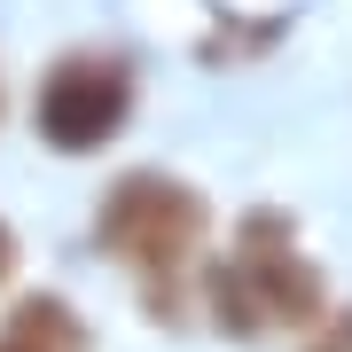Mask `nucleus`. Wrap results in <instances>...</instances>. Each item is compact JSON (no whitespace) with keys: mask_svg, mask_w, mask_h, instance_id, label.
<instances>
[{"mask_svg":"<svg viewBox=\"0 0 352 352\" xmlns=\"http://www.w3.org/2000/svg\"><path fill=\"white\" fill-rule=\"evenodd\" d=\"M126 110H133V71L118 55H63L39 87V133H47V149H71V157L102 149L126 126Z\"/></svg>","mask_w":352,"mask_h":352,"instance_id":"7ed1b4c3","label":"nucleus"},{"mask_svg":"<svg viewBox=\"0 0 352 352\" xmlns=\"http://www.w3.org/2000/svg\"><path fill=\"white\" fill-rule=\"evenodd\" d=\"M204 196L188 188V180L173 173H126L110 180V196H102V251L126 258L141 282H149V305L157 321H180V289H188L196 274V251H204Z\"/></svg>","mask_w":352,"mask_h":352,"instance_id":"f257e3e1","label":"nucleus"},{"mask_svg":"<svg viewBox=\"0 0 352 352\" xmlns=\"http://www.w3.org/2000/svg\"><path fill=\"white\" fill-rule=\"evenodd\" d=\"M212 314L227 337H258V329H321L329 321V289L314 274V258L298 251L282 212H251L235 227V258L204 266Z\"/></svg>","mask_w":352,"mask_h":352,"instance_id":"f03ea898","label":"nucleus"},{"mask_svg":"<svg viewBox=\"0 0 352 352\" xmlns=\"http://www.w3.org/2000/svg\"><path fill=\"white\" fill-rule=\"evenodd\" d=\"M0 352H32V344H16V337H8V329H0Z\"/></svg>","mask_w":352,"mask_h":352,"instance_id":"0eeeda50","label":"nucleus"},{"mask_svg":"<svg viewBox=\"0 0 352 352\" xmlns=\"http://www.w3.org/2000/svg\"><path fill=\"white\" fill-rule=\"evenodd\" d=\"M8 337H16V344H32V352H87V344H94V337H87V321H78L63 298H39V289L8 305Z\"/></svg>","mask_w":352,"mask_h":352,"instance_id":"20e7f679","label":"nucleus"},{"mask_svg":"<svg viewBox=\"0 0 352 352\" xmlns=\"http://www.w3.org/2000/svg\"><path fill=\"white\" fill-rule=\"evenodd\" d=\"M16 274V235H8V219H0V282Z\"/></svg>","mask_w":352,"mask_h":352,"instance_id":"423d86ee","label":"nucleus"},{"mask_svg":"<svg viewBox=\"0 0 352 352\" xmlns=\"http://www.w3.org/2000/svg\"><path fill=\"white\" fill-rule=\"evenodd\" d=\"M305 352H352V314H329V329H314Z\"/></svg>","mask_w":352,"mask_h":352,"instance_id":"39448f33","label":"nucleus"}]
</instances>
